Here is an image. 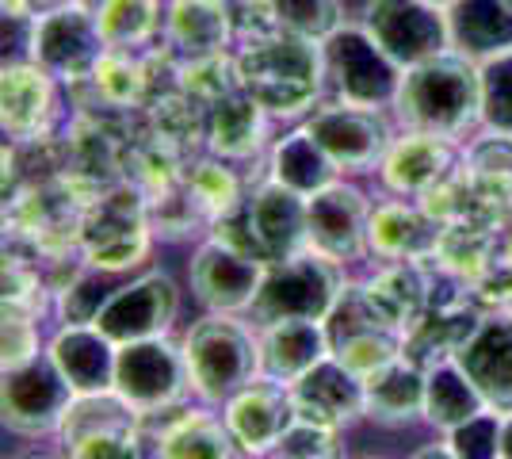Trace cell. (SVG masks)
Segmentation results:
<instances>
[{
    "label": "cell",
    "instance_id": "cell-19",
    "mask_svg": "<svg viewBox=\"0 0 512 459\" xmlns=\"http://www.w3.org/2000/svg\"><path fill=\"white\" fill-rule=\"evenodd\" d=\"M444 222L421 199L379 196L367 226L371 261H432L444 241Z\"/></svg>",
    "mask_w": 512,
    "mask_h": 459
},
{
    "label": "cell",
    "instance_id": "cell-37",
    "mask_svg": "<svg viewBox=\"0 0 512 459\" xmlns=\"http://www.w3.org/2000/svg\"><path fill=\"white\" fill-rule=\"evenodd\" d=\"M402 352H406V337L386 326H367L360 333H348L341 341H333V356L341 360L344 368L363 375V379L386 368L390 360H398Z\"/></svg>",
    "mask_w": 512,
    "mask_h": 459
},
{
    "label": "cell",
    "instance_id": "cell-49",
    "mask_svg": "<svg viewBox=\"0 0 512 459\" xmlns=\"http://www.w3.org/2000/svg\"><path fill=\"white\" fill-rule=\"evenodd\" d=\"M23 459H62V456H23Z\"/></svg>",
    "mask_w": 512,
    "mask_h": 459
},
{
    "label": "cell",
    "instance_id": "cell-32",
    "mask_svg": "<svg viewBox=\"0 0 512 459\" xmlns=\"http://www.w3.org/2000/svg\"><path fill=\"white\" fill-rule=\"evenodd\" d=\"M451 50L490 62L512 50V8L505 0H455L448 8Z\"/></svg>",
    "mask_w": 512,
    "mask_h": 459
},
{
    "label": "cell",
    "instance_id": "cell-7",
    "mask_svg": "<svg viewBox=\"0 0 512 459\" xmlns=\"http://www.w3.org/2000/svg\"><path fill=\"white\" fill-rule=\"evenodd\" d=\"M325 96L371 111H394L406 69L367 35L363 23H344L325 43Z\"/></svg>",
    "mask_w": 512,
    "mask_h": 459
},
{
    "label": "cell",
    "instance_id": "cell-48",
    "mask_svg": "<svg viewBox=\"0 0 512 459\" xmlns=\"http://www.w3.org/2000/svg\"><path fill=\"white\" fill-rule=\"evenodd\" d=\"M428 4H436V8H444V12H448V8L455 4V0H428Z\"/></svg>",
    "mask_w": 512,
    "mask_h": 459
},
{
    "label": "cell",
    "instance_id": "cell-42",
    "mask_svg": "<svg viewBox=\"0 0 512 459\" xmlns=\"http://www.w3.org/2000/svg\"><path fill=\"white\" fill-rule=\"evenodd\" d=\"M230 8V23H234V43H253L264 35H276V4L272 0H226Z\"/></svg>",
    "mask_w": 512,
    "mask_h": 459
},
{
    "label": "cell",
    "instance_id": "cell-25",
    "mask_svg": "<svg viewBox=\"0 0 512 459\" xmlns=\"http://www.w3.org/2000/svg\"><path fill=\"white\" fill-rule=\"evenodd\" d=\"M46 352L77 394H96L115 387L119 345L100 326H54Z\"/></svg>",
    "mask_w": 512,
    "mask_h": 459
},
{
    "label": "cell",
    "instance_id": "cell-43",
    "mask_svg": "<svg viewBox=\"0 0 512 459\" xmlns=\"http://www.w3.org/2000/svg\"><path fill=\"white\" fill-rule=\"evenodd\" d=\"M406 459H455V452L448 448V440L436 437V440H428V444H417Z\"/></svg>",
    "mask_w": 512,
    "mask_h": 459
},
{
    "label": "cell",
    "instance_id": "cell-29",
    "mask_svg": "<svg viewBox=\"0 0 512 459\" xmlns=\"http://www.w3.org/2000/svg\"><path fill=\"white\" fill-rule=\"evenodd\" d=\"M165 43L180 62L226 54L234 46V23H230L226 0H169Z\"/></svg>",
    "mask_w": 512,
    "mask_h": 459
},
{
    "label": "cell",
    "instance_id": "cell-12",
    "mask_svg": "<svg viewBox=\"0 0 512 459\" xmlns=\"http://www.w3.org/2000/svg\"><path fill=\"white\" fill-rule=\"evenodd\" d=\"M302 127L318 138V146L333 157L341 176H375L383 153L398 138L390 111L356 108L329 96L302 119Z\"/></svg>",
    "mask_w": 512,
    "mask_h": 459
},
{
    "label": "cell",
    "instance_id": "cell-11",
    "mask_svg": "<svg viewBox=\"0 0 512 459\" xmlns=\"http://www.w3.org/2000/svg\"><path fill=\"white\" fill-rule=\"evenodd\" d=\"M0 417L12 437L23 440H54L62 429V417L77 391L58 372L50 352L27 360L20 368H8L0 375Z\"/></svg>",
    "mask_w": 512,
    "mask_h": 459
},
{
    "label": "cell",
    "instance_id": "cell-44",
    "mask_svg": "<svg viewBox=\"0 0 512 459\" xmlns=\"http://www.w3.org/2000/svg\"><path fill=\"white\" fill-rule=\"evenodd\" d=\"M501 459H512V414H501Z\"/></svg>",
    "mask_w": 512,
    "mask_h": 459
},
{
    "label": "cell",
    "instance_id": "cell-24",
    "mask_svg": "<svg viewBox=\"0 0 512 459\" xmlns=\"http://www.w3.org/2000/svg\"><path fill=\"white\" fill-rule=\"evenodd\" d=\"M425 383L428 372L402 352L398 360L363 379V421L379 429L425 425Z\"/></svg>",
    "mask_w": 512,
    "mask_h": 459
},
{
    "label": "cell",
    "instance_id": "cell-21",
    "mask_svg": "<svg viewBox=\"0 0 512 459\" xmlns=\"http://www.w3.org/2000/svg\"><path fill=\"white\" fill-rule=\"evenodd\" d=\"M291 402L299 421L348 433L363 425V375L344 368L337 356H325L318 368L291 383Z\"/></svg>",
    "mask_w": 512,
    "mask_h": 459
},
{
    "label": "cell",
    "instance_id": "cell-50",
    "mask_svg": "<svg viewBox=\"0 0 512 459\" xmlns=\"http://www.w3.org/2000/svg\"><path fill=\"white\" fill-rule=\"evenodd\" d=\"M356 459H390V456H356Z\"/></svg>",
    "mask_w": 512,
    "mask_h": 459
},
{
    "label": "cell",
    "instance_id": "cell-40",
    "mask_svg": "<svg viewBox=\"0 0 512 459\" xmlns=\"http://www.w3.org/2000/svg\"><path fill=\"white\" fill-rule=\"evenodd\" d=\"M43 318L35 314H23V310H4V356H0V368H20L27 360L43 356L50 333H43Z\"/></svg>",
    "mask_w": 512,
    "mask_h": 459
},
{
    "label": "cell",
    "instance_id": "cell-1",
    "mask_svg": "<svg viewBox=\"0 0 512 459\" xmlns=\"http://www.w3.org/2000/svg\"><path fill=\"white\" fill-rule=\"evenodd\" d=\"M394 119L406 131H428L467 142V134L482 131V69L459 50H444L421 66H409L402 92L394 104Z\"/></svg>",
    "mask_w": 512,
    "mask_h": 459
},
{
    "label": "cell",
    "instance_id": "cell-8",
    "mask_svg": "<svg viewBox=\"0 0 512 459\" xmlns=\"http://www.w3.org/2000/svg\"><path fill=\"white\" fill-rule=\"evenodd\" d=\"M111 391L127 402L138 417L169 414L192 398V379H188V360L180 349V337H150L119 345L115 360V387Z\"/></svg>",
    "mask_w": 512,
    "mask_h": 459
},
{
    "label": "cell",
    "instance_id": "cell-45",
    "mask_svg": "<svg viewBox=\"0 0 512 459\" xmlns=\"http://www.w3.org/2000/svg\"><path fill=\"white\" fill-rule=\"evenodd\" d=\"M31 4V12L39 16V12H50V8H58V4H69V0H27Z\"/></svg>",
    "mask_w": 512,
    "mask_h": 459
},
{
    "label": "cell",
    "instance_id": "cell-47",
    "mask_svg": "<svg viewBox=\"0 0 512 459\" xmlns=\"http://www.w3.org/2000/svg\"><path fill=\"white\" fill-rule=\"evenodd\" d=\"M505 245H509V257H512V219H509V226H505Z\"/></svg>",
    "mask_w": 512,
    "mask_h": 459
},
{
    "label": "cell",
    "instance_id": "cell-18",
    "mask_svg": "<svg viewBox=\"0 0 512 459\" xmlns=\"http://www.w3.org/2000/svg\"><path fill=\"white\" fill-rule=\"evenodd\" d=\"M432 280H436L432 261H367V268L356 272L367 306L383 318V326L402 337L425 318L432 303Z\"/></svg>",
    "mask_w": 512,
    "mask_h": 459
},
{
    "label": "cell",
    "instance_id": "cell-9",
    "mask_svg": "<svg viewBox=\"0 0 512 459\" xmlns=\"http://www.w3.org/2000/svg\"><path fill=\"white\" fill-rule=\"evenodd\" d=\"M104 54L107 43L96 23V8H88L85 0H69L50 12H39L27 31V58L39 62L65 88L88 85Z\"/></svg>",
    "mask_w": 512,
    "mask_h": 459
},
{
    "label": "cell",
    "instance_id": "cell-20",
    "mask_svg": "<svg viewBox=\"0 0 512 459\" xmlns=\"http://www.w3.org/2000/svg\"><path fill=\"white\" fill-rule=\"evenodd\" d=\"M459 153H463V146L451 142V138L402 127L398 138L390 142V150L383 153L379 169H375L379 192L402 199L425 196L432 184H440L459 165Z\"/></svg>",
    "mask_w": 512,
    "mask_h": 459
},
{
    "label": "cell",
    "instance_id": "cell-30",
    "mask_svg": "<svg viewBox=\"0 0 512 459\" xmlns=\"http://www.w3.org/2000/svg\"><path fill=\"white\" fill-rule=\"evenodd\" d=\"M272 180H279L283 188L299 192V196H318L329 184L344 180L341 169L333 165V157L321 150L318 138L306 131V127H291V131L272 142L268 150V173Z\"/></svg>",
    "mask_w": 512,
    "mask_h": 459
},
{
    "label": "cell",
    "instance_id": "cell-46",
    "mask_svg": "<svg viewBox=\"0 0 512 459\" xmlns=\"http://www.w3.org/2000/svg\"><path fill=\"white\" fill-rule=\"evenodd\" d=\"M268 459H321V456H295V452H272Z\"/></svg>",
    "mask_w": 512,
    "mask_h": 459
},
{
    "label": "cell",
    "instance_id": "cell-23",
    "mask_svg": "<svg viewBox=\"0 0 512 459\" xmlns=\"http://www.w3.org/2000/svg\"><path fill=\"white\" fill-rule=\"evenodd\" d=\"M478 383L486 406L497 414H512V310L490 306L482 326L474 329L467 349L455 356Z\"/></svg>",
    "mask_w": 512,
    "mask_h": 459
},
{
    "label": "cell",
    "instance_id": "cell-4",
    "mask_svg": "<svg viewBox=\"0 0 512 459\" xmlns=\"http://www.w3.org/2000/svg\"><path fill=\"white\" fill-rule=\"evenodd\" d=\"M211 234L264 264L291 261L310 249V199L264 176L245 192L237 211L214 222Z\"/></svg>",
    "mask_w": 512,
    "mask_h": 459
},
{
    "label": "cell",
    "instance_id": "cell-3",
    "mask_svg": "<svg viewBox=\"0 0 512 459\" xmlns=\"http://www.w3.org/2000/svg\"><path fill=\"white\" fill-rule=\"evenodd\" d=\"M188 360L192 398L203 406H226L241 387L260 375L256 326L245 314H214L203 310L195 322L176 333Z\"/></svg>",
    "mask_w": 512,
    "mask_h": 459
},
{
    "label": "cell",
    "instance_id": "cell-34",
    "mask_svg": "<svg viewBox=\"0 0 512 459\" xmlns=\"http://www.w3.org/2000/svg\"><path fill=\"white\" fill-rule=\"evenodd\" d=\"M184 184H188L192 199L199 203V211L211 219V226L218 219H226L230 211H237L241 199H245V192H249V184L241 180L234 161L214 157V153H207V150L188 161Z\"/></svg>",
    "mask_w": 512,
    "mask_h": 459
},
{
    "label": "cell",
    "instance_id": "cell-51",
    "mask_svg": "<svg viewBox=\"0 0 512 459\" xmlns=\"http://www.w3.org/2000/svg\"><path fill=\"white\" fill-rule=\"evenodd\" d=\"M505 4H509V8H512V0H505Z\"/></svg>",
    "mask_w": 512,
    "mask_h": 459
},
{
    "label": "cell",
    "instance_id": "cell-38",
    "mask_svg": "<svg viewBox=\"0 0 512 459\" xmlns=\"http://www.w3.org/2000/svg\"><path fill=\"white\" fill-rule=\"evenodd\" d=\"M272 4H276L279 31H291L314 43H325L333 31L344 27L341 0H272Z\"/></svg>",
    "mask_w": 512,
    "mask_h": 459
},
{
    "label": "cell",
    "instance_id": "cell-2",
    "mask_svg": "<svg viewBox=\"0 0 512 459\" xmlns=\"http://www.w3.org/2000/svg\"><path fill=\"white\" fill-rule=\"evenodd\" d=\"M241 88L272 119H306L325 100V54L321 43L276 31L234 50Z\"/></svg>",
    "mask_w": 512,
    "mask_h": 459
},
{
    "label": "cell",
    "instance_id": "cell-27",
    "mask_svg": "<svg viewBox=\"0 0 512 459\" xmlns=\"http://www.w3.org/2000/svg\"><path fill=\"white\" fill-rule=\"evenodd\" d=\"M268 123L272 115L256 104L245 88L222 96L207 108V127H203V150L226 161H249L268 146Z\"/></svg>",
    "mask_w": 512,
    "mask_h": 459
},
{
    "label": "cell",
    "instance_id": "cell-10",
    "mask_svg": "<svg viewBox=\"0 0 512 459\" xmlns=\"http://www.w3.org/2000/svg\"><path fill=\"white\" fill-rule=\"evenodd\" d=\"M180 310H184V291L165 268H146L134 272L111 291L96 326L104 329L115 345H134L150 337H169L180 333Z\"/></svg>",
    "mask_w": 512,
    "mask_h": 459
},
{
    "label": "cell",
    "instance_id": "cell-26",
    "mask_svg": "<svg viewBox=\"0 0 512 459\" xmlns=\"http://www.w3.org/2000/svg\"><path fill=\"white\" fill-rule=\"evenodd\" d=\"M256 352L260 375L291 387L310 368H318L325 356H333V345L325 322H272L256 326Z\"/></svg>",
    "mask_w": 512,
    "mask_h": 459
},
{
    "label": "cell",
    "instance_id": "cell-31",
    "mask_svg": "<svg viewBox=\"0 0 512 459\" xmlns=\"http://www.w3.org/2000/svg\"><path fill=\"white\" fill-rule=\"evenodd\" d=\"M459 169L470 180L478 199L493 215L512 219V138L493 131H474L463 142Z\"/></svg>",
    "mask_w": 512,
    "mask_h": 459
},
{
    "label": "cell",
    "instance_id": "cell-36",
    "mask_svg": "<svg viewBox=\"0 0 512 459\" xmlns=\"http://www.w3.org/2000/svg\"><path fill=\"white\" fill-rule=\"evenodd\" d=\"M176 88L184 96H192L199 108H211L222 96H230L241 88V77H237V58L234 50L226 54H207V58H184L176 66Z\"/></svg>",
    "mask_w": 512,
    "mask_h": 459
},
{
    "label": "cell",
    "instance_id": "cell-33",
    "mask_svg": "<svg viewBox=\"0 0 512 459\" xmlns=\"http://www.w3.org/2000/svg\"><path fill=\"white\" fill-rule=\"evenodd\" d=\"M425 372V429H432L436 437H444L451 429H459L463 421L478 417L482 410H490L482 391H478V383L470 379L467 368L455 356L432 364Z\"/></svg>",
    "mask_w": 512,
    "mask_h": 459
},
{
    "label": "cell",
    "instance_id": "cell-6",
    "mask_svg": "<svg viewBox=\"0 0 512 459\" xmlns=\"http://www.w3.org/2000/svg\"><path fill=\"white\" fill-rule=\"evenodd\" d=\"M356 272L344 264L321 257L318 249H306L291 261L268 264L264 284L256 295L253 326H272V322H325L333 306L341 303L344 287L352 284Z\"/></svg>",
    "mask_w": 512,
    "mask_h": 459
},
{
    "label": "cell",
    "instance_id": "cell-22",
    "mask_svg": "<svg viewBox=\"0 0 512 459\" xmlns=\"http://www.w3.org/2000/svg\"><path fill=\"white\" fill-rule=\"evenodd\" d=\"M157 437L161 459H245L218 406L184 402L169 414L142 417Z\"/></svg>",
    "mask_w": 512,
    "mask_h": 459
},
{
    "label": "cell",
    "instance_id": "cell-35",
    "mask_svg": "<svg viewBox=\"0 0 512 459\" xmlns=\"http://www.w3.org/2000/svg\"><path fill=\"white\" fill-rule=\"evenodd\" d=\"M96 23L107 50H142L157 31H165L161 0H100Z\"/></svg>",
    "mask_w": 512,
    "mask_h": 459
},
{
    "label": "cell",
    "instance_id": "cell-39",
    "mask_svg": "<svg viewBox=\"0 0 512 459\" xmlns=\"http://www.w3.org/2000/svg\"><path fill=\"white\" fill-rule=\"evenodd\" d=\"M482 69V131L512 138V50L497 54Z\"/></svg>",
    "mask_w": 512,
    "mask_h": 459
},
{
    "label": "cell",
    "instance_id": "cell-15",
    "mask_svg": "<svg viewBox=\"0 0 512 459\" xmlns=\"http://www.w3.org/2000/svg\"><path fill=\"white\" fill-rule=\"evenodd\" d=\"M363 27L402 69L451 50L448 12L428 0H371Z\"/></svg>",
    "mask_w": 512,
    "mask_h": 459
},
{
    "label": "cell",
    "instance_id": "cell-52",
    "mask_svg": "<svg viewBox=\"0 0 512 459\" xmlns=\"http://www.w3.org/2000/svg\"><path fill=\"white\" fill-rule=\"evenodd\" d=\"M505 306H509V310H512V303H505Z\"/></svg>",
    "mask_w": 512,
    "mask_h": 459
},
{
    "label": "cell",
    "instance_id": "cell-5",
    "mask_svg": "<svg viewBox=\"0 0 512 459\" xmlns=\"http://www.w3.org/2000/svg\"><path fill=\"white\" fill-rule=\"evenodd\" d=\"M157 238L146 215V192L134 180H119L92 199L81 215V257L107 276L127 280L146 272Z\"/></svg>",
    "mask_w": 512,
    "mask_h": 459
},
{
    "label": "cell",
    "instance_id": "cell-17",
    "mask_svg": "<svg viewBox=\"0 0 512 459\" xmlns=\"http://www.w3.org/2000/svg\"><path fill=\"white\" fill-rule=\"evenodd\" d=\"M222 417L234 433L237 452L245 459H268L279 448V440L287 437V429L299 421L291 387L264 379V375H256L249 387H241L222 406Z\"/></svg>",
    "mask_w": 512,
    "mask_h": 459
},
{
    "label": "cell",
    "instance_id": "cell-28",
    "mask_svg": "<svg viewBox=\"0 0 512 459\" xmlns=\"http://www.w3.org/2000/svg\"><path fill=\"white\" fill-rule=\"evenodd\" d=\"M153 54H142V50H107L100 58L96 73L88 77V88L96 96V104L107 111V115H130V111H146L153 96H161L157 88V73H153Z\"/></svg>",
    "mask_w": 512,
    "mask_h": 459
},
{
    "label": "cell",
    "instance_id": "cell-13",
    "mask_svg": "<svg viewBox=\"0 0 512 459\" xmlns=\"http://www.w3.org/2000/svg\"><path fill=\"white\" fill-rule=\"evenodd\" d=\"M188 291L203 310L214 314H245L253 310L260 284H264V272L268 264L241 253L230 241L207 234L203 241L192 245V257H188Z\"/></svg>",
    "mask_w": 512,
    "mask_h": 459
},
{
    "label": "cell",
    "instance_id": "cell-16",
    "mask_svg": "<svg viewBox=\"0 0 512 459\" xmlns=\"http://www.w3.org/2000/svg\"><path fill=\"white\" fill-rule=\"evenodd\" d=\"M58 88L39 62L23 58V62H4L0 73V131L16 146H31V142H46L54 138L58 127Z\"/></svg>",
    "mask_w": 512,
    "mask_h": 459
},
{
    "label": "cell",
    "instance_id": "cell-41",
    "mask_svg": "<svg viewBox=\"0 0 512 459\" xmlns=\"http://www.w3.org/2000/svg\"><path fill=\"white\" fill-rule=\"evenodd\" d=\"M455 459H501V414L482 410L478 417L463 421L459 429L444 433Z\"/></svg>",
    "mask_w": 512,
    "mask_h": 459
},
{
    "label": "cell",
    "instance_id": "cell-14",
    "mask_svg": "<svg viewBox=\"0 0 512 459\" xmlns=\"http://www.w3.org/2000/svg\"><path fill=\"white\" fill-rule=\"evenodd\" d=\"M375 199L363 192L356 180H337L325 192L310 196V249L321 257L344 264L348 272H360L371 261L367 226H371Z\"/></svg>",
    "mask_w": 512,
    "mask_h": 459
}]
</instances>
